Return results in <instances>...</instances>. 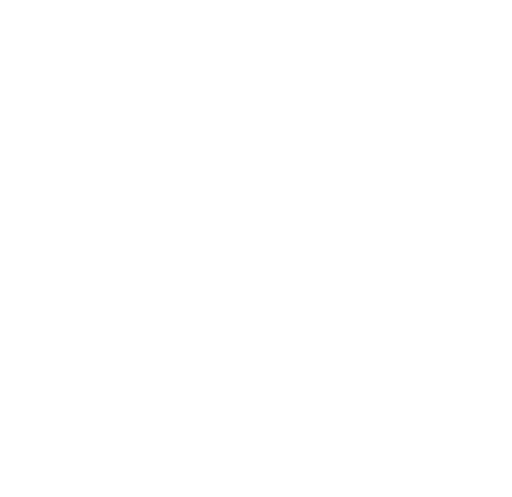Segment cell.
I'll use <instances>...</instances> for the list:
<instances>
[]
</instances>
